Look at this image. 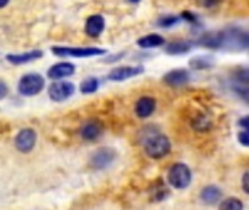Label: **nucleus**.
I'll list each match as a JSON object with an SVG mask.
<instances>
[{
    "mask_svg": "<svg viewBox=\"0 0 249 210\" xmlns=\"http://www.w3.org/2000/svg\"><path fill=\"white\" fill-rule=\"evenodd\" d=\"M144 151L153 159H160L171 152V142L163 134H150L144 139Z\"/></svg>",
    "mask_w": 249,
    "mask_h": 210,
    "instance_id": "obj_1",
    "label": "nucleus"
},
{
    "mask_svg": "<svg viewBox=\"0 0 249 210\" xmlns=\"http://www.w3.org/2000/svg\"><path fill=\"white\" fill-rule=\"evenodd\" d=\"M191 170L185 164H175L168 172V181L175 189H187L191 183Z\"/></svg>",
    "mask_w": 249,
    "mask_h": 210,
    "instance_id": "obj_2",
    "label": "nucleus"
},
{
    "mask_svg": "<svg viewBox=\"0 0 249 210\" xmlns=\"http://www.w3.org/2000/svg\"><path fill=\"white\" fill-rule=\"evenodd\" d=\"M44 88V77L36 73H29L25 75L18 85V91L23 96H34L39 94Z\"/></svg>",
    "mask_w": 249,
    "mask_h": 210,
    "instance_id": "obj_3",
    "label": "nucleus"
},
{
    "mask_svg": "<svg viewBox=\"0 0 249 210\" xmlns=\"http://www.w3.org/2000/svg\"><path fill=\"white\" fill-rule=\"evenodd\" d=\"M53 53L60 57H92L105 54V50L95 47H53Z\"/></svg>",
    "mask_w": 249,
    "mask_h": 210,
    "instance_id": "obj_4",
    "label": "nucleus"
},
{
    "mask_svg": "<svg viewBox=\"0 0 249 210\" xmlns=\"http://www.w3.org/2000/svg\"><path fill=\"white\" fill-rule=\"evenodd\" d=\"M74 89L76 88L71 82H54L48 89V95L53 101L61 102L70 98L74 94Z\"/></svg>",
    "mask_w": 249,
    "mask_h": 210,
    "instance_id": "obj_5",
    "label": "nucleus"
},
{
    "mask_svg": "<svg viewBox=\"0 0 249 210\" xmlns=\"http://www.w3.org/2000/svg\"><path fill=\"white\" fill-rule=\"evenodd\" d=\"M115 151L109 149V148H101L98 151L93 152V155L90 156V165L96 170H105L107 167H109L114 159H115Z\"/></svg>",
    "mask_w": 249,
    "mask_h": 210,
    "instance_id": "obj_6",
    "label": "nucleus"
},
{
    "mask_svg": "<svg viewBox=\"0 0 249 210\" xmlns=\"http://www.w3.org/2000/svg\"><path fill=\"white\" fill-rule=\"evenodd\" d=\"M35 142H36V134L32 129H23L15 137V146L22 153L31 152L35 146Z\"/></svg>",
    "mask_w": 249,
    "mask_h": 210,
    "instance_id": "obj_7",
    "label": "nucleus"
},
{
    "mask_svg": "<svg viewBox=\"0 0 249 210\" xmlns=\"http://www.w3.org/2000/svg\"><path fill=\"white\" fill-rule=\"evenodd\" d=\"M143 72H144V67L143 66H136V67H131V66L117 67V69H114L108 75V79L109 80H114V82H123V80L130 79L133 76H137V75H140Z\"/></svg>",
    "mask_w": 249,
    "mask_h": 210,
    "instance_id": "obj_8",
    "label": "nucleus"
},
{
    "mask_svg": "<svg viewBox=\"0 0 249 210\" xmlns=\"http://www.w3.org/2000/svg\"><path fill=\"white\" fill-rule=\"evenodd\" d=\"M163 80L171 86H182L190 82V73L185 69H175L166 73Z\"/></svg>",
    "mask_w": 249,
    "mask_h": 210,
    "instance_id": "obj_9",
    "label": "nucleus"
},
{
    "mask_svg": "<svg viewBox=\"0 0 249 210\" xmlns=\"http://www.w3.org/2000/svg\"><path fill=\"white\" fill-rule=\"evenodd\" d=\"M74 70H76L74 64L63 61V63H57V64L51 66L48 70V76L51 79H63V77L74 75Z\"/></svg>",
    "mask_w": 249,
    "mask_h": 210,
    "instance_id": "obj_10",
    "label": "nucleus"
},
{
    "mask_svg": "<svg viewBox=\"0 0 249 210\" xmlns=\"http://www.w3.org/2000/svg\"><path fill=\"white\" fill-rule=\"evenodd\" d=\"M155 108H156V101L150 96H143L136 104V114L140 118H146L153 114Z\"/></svg>",
    "mask_w": 249,
    "mask_h": 210,
    "instance_id": "obj_11",
    "label": "nucleus"
},
{
    "mask_svg": "<svg viewBox=\"0 0 249 210\" xmlns=\"http://www.w3.org/2000/svg\"><path fill=\"white\" fill-rule=\"evenodd\" d=\"M104 26H105V20L101 15H92L88 18L86 20V34L89 37H98L102 31H104Z\"/></svg>",
    "mask_w": 249,
    "mask_h": 210,
    "instance_id": "obj_12",
    "label": "nucleus"
},
{
    "mask_svg": "<svg viewBox=\"0 0 249 210\" xmlns=\"http://www.w3.org/2000/svg\"><path fill=\"white\" fill-rule=\"evenodd\" d=\"M41 57H42V51L41 50H32V51L23 53V54H7L6 60L9 63H13V64H23V63H28V61L38 60Z\"/></svg>",
    "mask_w": 249,
    "mask_h": 210,
    "instance_id": "obj_13",
    "label": "nucleus"
},
{
    "mask_svg": "<svg viewBox=\"0 0 249 210\" xmlns=\"http://www.w3.org/2000/svg\"><path fill=\"white\" fill-rule=\"evenodd\" d=\"M101 133H102V124L99 121H96V120L88 121L80 129V136L85 140H95Z\"/></svg>",
    "mask_w": 249,
    "mask_h": 210,
    "instance_id": "obj_14",
    "label": "nucleus"
},
{
    "mask_svg": "<svg viewBox=\"0 0 249 210\" xmlns=\"http://www.w3.org/2000/svg\"><path fill=\"white\" fill-rule=\"evenodd\" d=\"M222 39H223L222 32H212V34H204L197 42L209 48H222Z\"/></svg>",
    "mask_w": 249,
    "mask_h": 210,
    "instance_id": "obj_15",
    "label": "nucleus"
},
{
    "mask_svg": "<svg viewBox=\"0 0 249 210\" xmlns=\"http://www.w3.org/2000/svg\"><path fill=\"white\" fill-rule=\"evenodd\" d=\"M222 199V191L216 186H209L201 191V200L207 205H214Z\"/></svg>",
    "mask_w": 249,
    "mask_h": 210,
    "instance_id": "obj_16",
    "label": "nucleus"
},
{
    "mask_svg": "<svg viewBox=\"0 0 249 210\" xmlns=\"http://www.w3.org/2000/svg\"><path fill=\"white\" fill-rule=\"evenodd\" d=\"M137 44L143 48H155V47H160L165 44V39L162 35H158V34H150V35H146L140 39H137Z\"/></svg>",
    "mask_w": 249,
    "mask_h": 210,
    "instance_id": "obj_17",
    "label": "nucleus"
},
{
    "mask_svg": "<svg viewBox=\"0 0 249 210\" xmlns=\"http://www.w3.org/2000/svg\"><path fill=\"white\" fill-rule=\"evenodd\" d=\"M191 45L193 44L188 42V41H175V42L168 44L166 53L168 54H184V53L191 50Z\"/></svg>",
    "mask_w": 249,
    "mask_h": 210,
    "instance_id": "obj_18",
    "label": "nucleus"
},
{
    "mask_svg": "<svg viewBox=\"0 0 249 210\" xmlns=\"http://www.w3.org/2000/svg\"><path fill=\"white\" fill-rule=\"evenodd\" d=\"M98 88H99V80L96 77H88L80 85L82 94H93L95 91H98Z\"/></svg>",
    "mask_w": 249,
    "mask_h": 210,
    "instance_id": "obj_19",
    "label": "nucleus"
},
{
    "mask_svg": "<svg viewBox=\"0 0 249 210\" xmlns=\"http://www.w3.org/2000/svg\"><path fill=\"white\" fill-rule=\"evenodd\" d=\"M219 208H220V209H228V210H242L244 209V205H242V202H239L238 199L231 197V199H228V200L222 202Z\"/></svg>",
    "mask_w": 249,
    "mask_h": 210,
    "instance_id": "obj_20",
    "label": "nucleus"
},
{
    "mask_svg": "<svg viewBox=\"0 0 249 210\" xmlns=\"http://www.w3.org/2000/svg\"><path fill=\"white\" fill-rule=\"evenodd\" d=\"M190 64L194 67V69H207L213 64L212 58L210 57H196L194 60L190 61Z\"/></svg>",
    "mask_w": 249,
    "mask_h": 210,
    "instance_id": "obj_21",
    "label": "nucleus"
},
{
    "mask_svg": "<svg viewBox=\"0 0 249 210\" xmlns=\"http://www.w3.org/2000/svg\"><path fill=\"white\" fill-rule=\"evenodd\" d=\"M178 20H179V18H177V16H163V18L159 19V25L163 26V28H169V26L177 25Z\"/></svg>",
    "mask_w": 249,
    "mask_h": 210,
    "instance_id": "obj_22",
    "label": "nucleus"
},
{
    "mask_svg": "<svg viewBox=\"0 0 249 210\" xmlns=\"http://www.w3.org/2000/svg\"><path fill=\"white\" fill-rule=\"evenodd\" d=\"M238 139H239V142H241L244 146H248L249 145V136L247 130H244L242 133H239V134H238Z\"/></svg>",
    "mask_w": 249,
    "mask_h": 210,
    "instance_id": "obj_23",
    "label": "nucleus"
},
{
    "mask_svg": "<svg viewBox=\"0 0 249 210\" xmlns=\"http://www.w3.org/2000/svg\"><path fill=\"white\" fill-rule=\"evenodd\" d=\"M7 95V86L4 85V82L0 80V99H3Z\"/></svg>",
    "mask_w": 249,
    "mask_h": 210,
    "instance_id": "obj_24",
    "label": "nucleus"
},
{
    "mask_svg": "<svg viewBox=\"0 0 249 210\" xmlns=\"http://www.w3.org/2000/svg\"><path fill=\"white\" fill-rule=\"evenodd\" d=\"M244 191L245 193H249V187H248V172L244 174Z\"/></svg>",
    "mask_w": 249,
    "mask_h": 210,
    "instance_id": "obj_25",
    "label": "nucleus"
},
{
    "mask_svg": "<svg viewBox=\"0 0 249 210\" xmlns=\"http://www.w3.org/2000/svg\"><path fill=\"white\" fill-rule=\"evenodd\" d=\"M239 124H241V126H242V127L247 130V129H248V117H244V118L239 121Z\"/></svg>",
    "mask_w": 249,
    "mask_h": 210,
    "instance_id": "obj_26",
    "label": "nucleus"
},
{
    "mask_svg": "<svg viewBox=\"0 0 249 210\" xmlns=\"http://www.w3.org/2000/svg\"><path fill=\"white\" fill-rule=\"evenodd\" d=\"M7 3H9V0H0V9H1V7H4Z\"/></svg>",
    "mask_w": 249,
    "mask_h": 210,
    "instance_id": "obj_27",
    "label": "nucleus"
},
{
    "mask_svg": "<svg viewBox=\"0 0 249 210\" xmlns=\"http://www.w3.org/2000/svg\"><path fill=\"white\" fill-rule=\"evenodd\" d=\"M130 1H134V3H137V1H140V0H130Z\"/></svg>",
    "mask_w": 249,
    "mask_h": 210,
    "instance_id": "obj_28",
    "label": "nucleus"
}]
</instances>
